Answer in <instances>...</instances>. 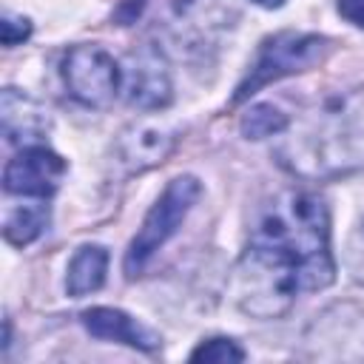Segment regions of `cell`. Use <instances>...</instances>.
Masks as SVG:
<instances>
[{
    "label": "cell",
    "instance_id": "6da1fadb",
    "mask_svg": "<svg viewBox=\"0 0 364 364\" xmlns=\"http://www.w3.org/2000/svg\"><path fill=\"white\" fill-rule=\"evenodd\" d=\"M273 159L299 179L327 182L364 171V85L327 94L276 139Z\"/></svg>",
    "mask_w": 364,
    "mask_h": 364
},
{
    "label": "cell",
    "instance_id": "7a4b0ae2",
    "mask_svg": "<svg viewBox=\"0 0 364 364\" xmlns=\"http://www.w3.org/2000/svg\"><path fill=\"white\" fill-rule=\"evenodd\" d=\"M250 242L290 253L299 264L301 290H324L336 279L330 253L327 202L304 188H287L264 199L250 225Z\"/></svg>",
    "mask_w": 364,
    "mask_h": 364
},
{
    "label": "cell",
    "instance_id": "3957f363",
    "mask_svg": "<svg viewBox=\"0 0 364 364\" xmlns=\"http://www.w3.org/2000/svg\"><path fill=\"white\" fill-rule=\"evenodd\" d=\"M299 290V264L279 247L250 242L233 267L230 293L236 307L250 318H282L290 313Z\"/></svg>",
    "mask_w": 364,
    "mask_h": 364
},
{
    "label": "cell",
    "instance_id": "277c9868",
    "mask_svg": "<svg viewBox=\"0 0 364 364\" xmlns=\"http://www.w3.org/2000/svg\"><path fill=\"white\" fill-rule=\"evenodd\" d=\"M330 51H333V40L313 31H279L273 37H264L256 51V60L250 63L247 74L233 91L230 105L250 100L256 91H262L270 82L318 68L330 57Z\"/></svg>",
    "mask_w": 364,
    "mask_h": 364
},
{
    "label": "cell",
    "instance_id": "5b68a950",
    "mask_svg": "<svg viewBox=\"0 0 364 364\" xmlns=\"http://www.w3.org/2000/svg\"><path fill=\"white\" fill-rule=\"evenodd\" d=\"M199 196H202V182L191 173L173 176L165 185V191L151 205V210L145 213L139 230L134 233V239L125 250L122 270L128 279H136L151 264V259L165 247V242L176 236V230L182 228V222L188 219V213L193 210Z\"/></svg>",
    "mask_w": 364,
    "mask_h": 364
},
{
    "label": "cell",
    "instance_id": "8992f818",
    "mask_svg": "<svg viewBox=\"0 0 364 364\" xmlns=\"http://www.w3.org/2000/svg\"><path fill=\"white\" fill-rule=\"evenodd\" d=\"M60 77L71 100L85 108H108L122 91V65L102 46H71L60 63Z\"/></svg>",
    "mask_w": 364,
    "mask_h": 364
},
{
    "label": "cell",
    "instance_id": "52a82bcc",
    "mask_svg": "<svg viewBox=\"0 0 364 364\" xmlns=\"http://www.w3.org/2000/svg\"><path fill=\"white\" fill-rule=\"evenodd\" d=\"M304 355L321 361L364 358V310L350 301L324 307L304 333Z\"/></svg>",
    "mask_w": 364,
    "mask_h": 364
},
{
    "label": "cell",
    "instance_id": "ba28073f",
    "mask_svg": "<svg viewBox=\"0 0 364 364\" xmlns=\"http://www.w3.org/2000/svg\"><path fill=\"white\" fill-rule=\"evenodd\" d=\"M179 136H182V131L171 122H156V119L131 122L128 128L119 131V136L114 142V151H111L114 168L122 176L151 171L173 154Z\"/></svg>",
    "mask_w": 364,
    "mask_h": 364
},
{
    "label": "cell",
    "instance_id": "9c48e42d",
    "mask_svg": "<svg viewBox=\"0 0 364 364\" xmlns=\"http://www.w3.org/2000/svg\"><path fill=\"white\" fill-rule=\"evenodd\" d=\"M65 171L68 162L48 145H23L3 168V191L11 196L46 199L60 188Z\"/></svg>",
    "mask_w": 364,
    "mask_h": 364
},
{
    "label": "cell",
    "instance_id": "30bf717a",
    "mask_svg": "<svg viewBox=\"0 0 364 364\" xmlns=\"http://www.w3.org/2000/svg\"><path fill=\"white\" fill-rule=\"evenodd\" d=\"M122 91L128 105L139 111H159L171 105L173 85L159 51L142 48L128 57V63L122 65Z\"/></svg>",
    "mask_w": 364,
    "mask_h": 364
},
{
    "label": "cell",
    "instance_id": "8fae6325",
    "mask_svg": "<svg viewBox=\"0 0 364 364\" xmlns=\"http://www.w3.org/2000/svg\"><path fill=\"white\" fill-rule=\"evenodd\" d=\"M0 128L6 142L20 148L34 145L43 142V136L51 131V114L40 100L9 85L0 94Z\"/></svg>",
    "mask_w": 364,
    "mask_h": 364
},
{
    "label": "cell",
    "instance_id": "7c38bea8",
    "mask_svg": "<svg viewBox=\"0 0 364 364\" xmlns=\"http://www.w3.org/2000/svg\"><path fill=\"white\" fill-rule=\"evenodd\" d=\"M80 321L94 338L119 341V344H128V347H136V350H145V353H154V350L162 347V338L151 327H145L142 321H136L134 316H128L125 310H117V307L82 310Z\"/></svg>",
    "mask_w": 364,
    "mask_h": 364
},
{
    "label": "cell",
    "instance_id": "4fadbf2b",
    "mask_svg": "<svg viewBox=\"0 0 364 364\" xmlns=\"http://www.w3.org/2000/svg\"><path fill=\"white\" fill-rule=\"evenodd\" d=\"M105 273H108V250L102 245H82L68 262L65 293L82 299L105 284Z\"/></svg>",
    "mask_w": 364,
    "mask_h": 364
},
{
    "label": "cell",
    "instance_id": "5bb4252c",
    "mask_svg": "<svg viewBox=\"0 0 364 364\" xmlns=\"http://www.w3.org/2000/svg\"><path fill=\"white\" fill-rule=\"evenodd\" d=\"M46 228H48V208L46 205H23L6 216L3 236L9 245L26 247L34 239H40L46 233Z\"/></svg>",
    "mask_w": 364,
    "mask_h": 364
},
{
    "label": "cell",
    "instance_id": "9a60e30c",
    "mask_svg": "<svg viewBox=\"0 0 364 364\" xmlns=\"http://www.w3.org/2000/svg\"><path fill=\"white\" fill-rule=\"evenodd\" d=\"M290 125L287 114L282 108H276L273 102H256L250 105L242 119H239V131L247 139H267V136H279L284 128Z\"/></svg>",
    "mask_w": 364,
    "mask_h": 364
},
{
    "label": "cell",
    "instance_id": "2e32d148",
    "mask_svg": "<svg viewBox=\"0 0 364 364\" xmlns=\"http://www.w3.org/2000/svg\"><path fill=\"white\" fill-rule=\"evenodd\" d=\"M191 361H205V364H239V361H245V350H242L233 338L213 336V338H205V341L191 353Z\"/></svg>",
    "mask_w": 364,
    "mask_h": 364
},
{
    "label": "cell",
    "instance_id": "e0dca14e",
    "mask_svg": "<svg viewBox=\"0 0 364 364\" xmlns=\"http://www.w3.org/2000/svg\"><path fill=\"white\" fill-rule=\"evenodd\" d=\"M344 267L364 287V219L347 236V245H344Z\"/></svg>",
    "mask_w": 364,
    "mask_h": 364
},
{
    "label": "cell",
    "instance_id": "ac0fdd59",
    "mask_svg": "<svg viewBox=\"0 0 364 364\" xmlns=\"http://www.w3.org/2000/svg\"><path fill=\"white\" fill-rule=\"evenodd\" d=\"M28 34H31V20L28 17L3 14V20H0V40H3V46H17V43L28 40Z\"/></svg>",
    "mask_w": 364,
    "mask_h": 364
},
{
    "label": "cell",
    "instance_id": "d6986e66",
    "mask_svg": "<svg viewBox=\"0 0 364 364\" xmlns=\"http://www.w3.org/2000/svg\"><path fill=\"white\" fill-rule=\"evenodd\" d=\"M336 9L347 23L364 28V0H336Z\"/></svg>",
    "mask_w": 364,
    "mask_h": 364
},
{
    "label": "cell",
    "instance_id": "ffe728a7",
    "mask_svg": "<svg viewBox=\"0 0 364 364\" xmlns=\"http://www.w3.org/2000/svg\"><path fill=\"white\" fill-rule=\"evenodd\" d=\"M142 9H145V0H122L119 9L114 11V20L122 23V26H131L142 14Z\"/></svg>",
    "mask_w": 364,
    "mask_h": 364
},
{
    "label": "cell",
    "instance_id": "44dd1931",
    "mask_svg": "<svg viewBox=\"0 0 364 364\" xmlns=\"http://www.w3.org/2000/svg\"><path fill=\"white\" fill-rule=\"evenodd\" d=\"M256 6H262V9H282L284 6V0H253Z\"/></svg>",
    "mask_w": 364,
    "mask_h": 364
}]
</instances>
